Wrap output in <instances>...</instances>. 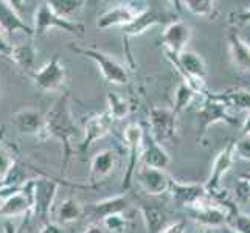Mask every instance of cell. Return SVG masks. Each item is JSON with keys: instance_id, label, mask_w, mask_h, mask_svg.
Wrapping results in <instances>:
<instances>
[{"instance_id": "7402d4cb", "label": "cell", "mask_w": 250, "mask_h": 233, "mask_svg": "<svg viewBox=\"0 0 250 233\" xmlns=\"http://www.w3.org/2000/svg\"><path fill=\"white\" fill-rule=\"evenodd\" d=\"M13 122L14 126L22 134L27 135H41L42 127H44V117L34 109H22L19 112H16Z\"/></svg>"}, {"instance_id": "cb8c5ba5", "label": "cell", "mask_w": 250, "mask_h": 233, "mask_svg": "<svg viewBox=\"0 0 250 233\" xmlns=\"http://www.w3.org/2000/svg\"><path fill=\"white\" fill-rule=\"evenodd\" d=\"M227 42L233 65H236L239 70L250 72V45L238 33H230Z\"/></svg>"}, {"instance_id": "b9f144b4", "label": "cell", "mask_w": 250, "mask_h": 233, "mask_svg": "<svg viewBox=\"0 0 250 233\" xmlns=\"http://www.w3.org/2000/svg\"><path fill=\"white\" fill-rule=\"evenodd\" d=\"M39 233H62L61 227L58 226L55 222H47V224H42V229Z\"/></svg>"}, {"instance_id": "7bdbcfd3", "label": "cell", "mask_w": 250, "mask_h": 233, "mask_svg": "<svg viewBox=\"0 0 250 233\" xmlns=\"http://www.w3.org/2000/svg\"><path fill=\"white\" fill-rule=\"evenodd\" d=\"M241 134H243V135H250V112H249V115L244 118L243 125H241Z\"/></svg>"}, {"instance_id": "ee69618b", "label": "cell", "mask_w": 250, "mask_h": 233, "mask_svg": "<svg viewBox=\"0 0 250 233\" xmlns=\"http://www.w3.org/2000/svg\"><path fill=\"white\" fill-rule=\"evenodd\" d=\"M241 177H244V179H247V180H249V182H250V172H246V174H243V176H241Z\"/></svg>"}, {"instance_id": "44dd1931", "label": "cell", "mask_w": 250, "mask_h": 233, "mask_svg": "<svg viewBox=\"0 0 250 233\" xmlns=\"http://www.w3.org/2000/svg\"><path fill=\"white\" fill-rule=\"evenodd\" d=\"M117 167V152L112 149L100 151L90 162L89 182L92 185L100 184L103 179H106Z\"/></svg>"}, {"instance_id": "7a4b0ae2", "label": "cell", "mask_w": 250, "mask_h": 233, "mask_svg": "<svg viewBox=\"0 0 250 233\" xmlns=\"http://www.w3.org/2000/svg\"><path fill=\"white\" fill-rule=\"evenodd\" d=\"M197 126L201 129L199 140H202L208 129L216 123H227L231 126L238 125V120L230 114L229 107L213 93H205V100L196 110Z\"/></svg>"}, {"instance_id": "60d3db41", "label": "cell", "mask_w": 250, "mask_h": 233, "mask_svg": "<svg viewBox=\"0 0 250 233\" xmlns=\"http://www.w3.org/2000/svg\"><path fill=\"white\" fill-rule=\"evenodd\" d=\"M83 233H107V232L104 227H103L101 222H90L89 226L84 229Z\"/></svg>"}, {"instance_id": "9a60e30c", "label": "cell", "mask_w": 250, "mask_h": 233, "mask_svg": "<svg viewBox=\"0 0 250 233\" xmlns=\"http://www.w3.org/2000/svg\"><path fill=\"white\" fill-rule=\"evenodd\" d=\"M191 218L205 227H222L227 222V210L211 197L191 209Z\"/></svg>"}, {"instance_id": "5b68a950", "label": "cell", "mask_w": 250, "mask_h": 233, "mask_svg": "<svg viewBox=\"0 0 250 233\" xmlns=\"http://www.w3.org/2000/svg\"><path fill=\"white\" fill-rule=\"evenodd\" d=\"M51 28H59L62 31H67L75 36H84V25L75 22V21H65L62 17L56 16L47 2L41 3L38 6L36 13H34V23H33V31L34 36H44V34Z\"/></svg>"}, {"instance_id": "d590c367", "label": "cell", "mask_w": 250, "mask_h": 233, "mask_svg": "<svg viewBox=\"0 0 250 233\" xmlns=\"http://www.w3.org/2000/svg\"><path fill=\"white\" fill-rule=\"evenodd\" d=\"M235 194L241 202H250V182L244 177H239L235 187Z\"/></svg>"}, {"instance_id": "30bf717a", "label": "cell", "mask_w": 250, "mask_h": 233, "mask_svg": "<svg viewBox=\"0 0 250 233\" xmlns=\"http://www.w3.org/2000/svg\"><path fill=\"white\" fill-rule=\"evenodd\" d=\"M36 87L44 92H55L62 87L65 81V67L59 63V58L53 56L48 63L31 73Z\"/></svg>"}, {"instance_id": "74e56055", "label": "cell", "mask_w": 250, "mask_h": 233, "mask_svg": "<svg viewBox=\"0 0 250 233\" xmlns=\"http://www.w3.org/2000/svg\"><path fill=\"white\" fill-rule=\"evenodd\" d=\"M230 22L233 25H246L250 23V6L246 8L243 11H238V13H231L230 14Z\"/></svg>"}, {"instance_id": "8992f818", "label": "cell", "mask_w": 250, "mask_h": 233, "mask_svg": "<svg viewBox=\"0 0 250 233\" xmlns=\"http://www.w3.org/2000/svg\"><path fill=\"white\" fill-rule=\"evenodd\" d=\"M70 48L84 55L85 58H89L90 61L97 64L103 78H104L107 83L117 84V85H125L129 83L127 70L120 63H117L112 56L103 53L100 50H95V48H83V47H75V45H70Z\"/></svg>"}, {"instance_id": "ab89813d", "label": "cell", "mask_w": 250, "mask_h": 233, "mask_svg": "<svg viewBox=\"0 0 250 233\" xmlns=\"http://www.w3.org/2000/svg\"><path fill=\"white\" fill-rule=\"evenodd\" d=\"M11 50H13V45H11L10 42H8L6 39H5V36H3L2 30H0V55H2V56H5V58H8V59H10Z\"/></svg>"}, {"instance_id": "7c38bea8", "label": "cell", "mask_w": 250, "mask_h": 233, "mask_svg": "<svg viewBox=\"0 0 250 233\" xmlns=\"http://www.w3.org/2000/svg\"><path fill=\"white\" fill-rule=\"evenodd\" d=\"M169 17H171L169 14L159 10V8H154V6L143 8V10L134 17V21L131 23H127L126 27L122 28V33H123V36L126 39L140 36V34H143L146 30H149L151 27H154V25L168 22Z\"/></svg>"}, {"instance_id": "e0dca14e", "label": "cell", "mask_w": 250, "mask_h": 233, "mask_svg": "<svg viewBox=\"0 0 250 233\" xmlns=\"http://www.w3.org/2000/svg\"><path fill=\"white\" fill-rule=\"evenodd\" d=\"M137 179H139V184L142 185V188L151 196H162L168 193L171 184V177L165 171L148 168L145 165L137 171Z\"/></svg>"}, {"instance_id": "484cf974", "label": "cell", "mask_w": 250, "mask_h": 233, "mask_svg": "<svg viewBox=\"0 0 250 233\" xmlns=\"http://www.w3.org/2000/svg\"><path fill=\"white\" fill-rule=\"evenodd\" d=\"M216 97L226 105L229 109L235 107L238 110H249L250 112V90L236 87V89H229L226 92L214 93Z\"/></svg>"}, {"instance_id": "e575fe53", "label": "cell", "mask_w": 250, "mask_h": 233, "mask_svg": "<svg viewBox=\"0 0 250 233\" xmlns=\"http://www.w3.org/2000/svg\"><path fill=\"white\" fill-rule=\"evenodd\" d=\"M235 154L239 159L250 162V135H243L239 140H235Z\"/></svg>"}, {"instance_id": "6da1fadb", "label": "cell", "mask_w": 250, "mask_h": 233, "mask_svg": "<svg viewBox=\"0 0 250 233\" xmlns=\"http://www.w3.org/2000/svg\"><path fill=\"white\" fill-rule=\"evenodd\" d=\"M75 132H76V123L70 109V95L62 93L45 114L44 127H42V132L39 137H42V139H56L61 142L62 155H64V163H62L64 169H67L68 162H70L73 155L72 139Z\"/></svg>"}, {"instance_id": "f6af8a7d", "label": "cell", "mask_w": 250, "mask_h": 233, "mask_svg": "<svg viewBox=\"0 0 250 233\" xmlns=\"http://www.w3.org/2000/svg\"><path fill=\"white\" fill-rule=\"evenodd\" d=\"M5 191V190H2V187H0V196H2V193Z\"/></svg>"}, {"instance_id": "4dcf8cb0", "label": "cell", "mask_w": 250, "mask_h": 233, "mask_svg": "<svg viewBox=\"0 0 250 233\" xmlns=\"http://www.w3.org/2000/svg\"><path fill=\"white\" fill-rule=\"evenodd\" d=\"M196 95H199V93H197L189 84L182 81L177 85V89L174 92V103H172V107H171V110L174 112L176 117H179L189 105H191L196 98Z\"/></svg>"}, {"instance_id": "2e32d148", "label": "cell", "mask_w": 250, "mask_h": 233, "mask_svg": "<svg viewBox=\"0 0 250 233\" xmlns=\"http://www.w3.org/2000/svg\"><path fill=\"white\" fill-rule=\"evenodd\" d=\"M143 8H135L131 3H120L110 8L106 13H103L97 21V28L100 30H109L112 27L123 28L127 23L134 21V17L139 14Z\"/></svg>"}, {"instance_id": "ac0fdd59", "label": "cell", "mask_w": 250, "mask_h": 233, "mask_svg": "<svg viewBox=\"0 0 250 233\" xmlns=\"http://www.w3.org/2000/svg\"><path fill=\"white\" fill-rule=\"evenodd\" d=\"M0 30L8 34L21 31L30 38L34 36L33 27L25 23L19 11L16 10L14 2H5V0H0Z\"/></svg>"}, {"instance_id": "5bb4252c", "label": "cell", "mask_w": 250, "mask_h": 233, "mask_svg": "<svg viewBox=\"0 0 250 233\" xmlns=\"http://www.w3.org/2000/svg\"><path fill=\"white\" fill-rule=\"evenodd\" d=\"M31 212V180L0 201V216L14 218Z\"/></svg>"}, {"instance_id": "f35d334b", "label": "cell", "mask_w": 250, "mask_h": 233, "mask_svg": "<svg viewBox=\"0 0 250 233\" xmlns=\"http://www.w3.org/2000/svg\"><path fill=\"white\" fill-rule=\"evenodd\" d=\"M185 230H187V221L180 219V221H176L172 224H168V226L160 233H185Z\"/></svg>"}, {"instance_id": "d6a6232c", "label": "cell", "mask_w": 250, "mask_h": 233, "mask_svg": "<svg viewBox=\"0 0 250 233\" xmlns=\"http://www.w3.org/2000/svg\"><path fill=\"white\" fill-rule=\"evenodd\" d=\"M180 5H184L185 10L191 14L205 17V19H211L216 11V3L213 0H184Z\"/></svg>"}, {"instance_id": "ba28073f", "label": "cell", "mask_w": 250, "mask_h": 233, "mask_svg": "<svg viewBox=\"0 0 250 233\" xmlns=\"http://www.w3.org/2000/svg\"><path fill=\"white\" fill-rule=\"evenodd\" d=\"M151 135L157 143L174 142L177 137V117L167 107H151L148 112Z\"/></svg>"}, {"instance_id": "3957f363", "label": "cell", "mask_w": 250, "mask_h": 233, "mask_svg": "<svg viewBox=\"0 0 250 233\" xmlns=\"http://www.w3.org/2000/svg\"><path fill=\"white\" fill-rule=\"evenodd\" d=\"M59 184L53 179H34L31 180V212L42 224L50 222Z\"/></svg>"}, {"instance_id": "d4e9b609", "label": "cell", "mask_w": 250, "mask_h": 233, "mask_svg": "<svg viewBox=\"0 0 250 233\" xmlns=\"http://www.w3.org/2000/svg\"><path fill=\"white\" fill-rule=\"evenodd\" d=\"M140 213L146 227V233H160L168 224V213L157 205H143Z\"/></svg>"}, {"instance_id": "603a6c76", "label": "cell", "mask_w": 250, "mask_h": 233, "mask_svg": "<svg viewBox=\"0 0 250 233\" xmlns=\"http://www.w3.org/2000/svg\"><path fill=\"white\" fill-rule=\"evenodd\" d=\"M127 205H129V201H127V197L123 194L109 197V199L93 204L92 210H90L93 222H101L107 216H112V214H122L127 209Z\"/></svg>"}, {"instance_id": "f1b7e54d", "label": "cell", "mask_w": 250, "mask_h": 233, "mask_svg": "<svg viewBox=\"0 0 250 233\" xmlns=\"http://www.w3.org/2000/svg\"><path fill=\"white\" fill-rule=\"evenodd\" d=\"M47 3L56 16L65 21H72L75 16L83 11L85 0H50Z\"/></svg>"}, {"instance_id": "277c9868", "label": "cell", "mask_w": 250, "mask_h": 233, "mask_svg": "<svg viewBox=\"0 0 250 233\" xmlns=\"http://www.w3.org/2000/svg\"><path fill=\"white\" fill-rule=\"evenodd\" d=\"M171 59L174 63L177 72L182 75L184 83L191 85L197 93L205 95L204 80L207 76V65L204 63V59L197 53H194V51L189 50H185L177 58H171Z\"/></svg>"}, {"instance_id": "8d00e7d4", "label": "cell", "mask_w": 250, "mask_h": 233, "mask_svg": "<svg viewBox=\"0 0 250 233\" xmlns=\"http://www.w3.org/2000/svg\"><path fill=\"white\" fill-rule=\"evenodd\" d=\"M13 165H14V160L10 157V154L3 148H0V182L6 177V174L13 168Z\"/></svg>"}, {"instance_id": "f546056e", "label": "cell", "mask_w": 250, "mask_h": 233, "mask_svg": "<svg viewBox=\"0 0 250 233\" xmlns=\"http://www.w3.org/2000/svg\"><path fill=\"white\" fill-rule=\"evenodd\" d=\"M83 214V207L81 204L73 199V197H67L61 202V205L58 207L56 212V221L58 224H62V226H67V224H72L75 221H78Z\"/></svg>"}, {"instance_id": "52a82bcc", "label": "cell", "mask_w": 250, "mask_h": 233, "mask_svg": "<svg viewBox=\"0 0 250 233\" xmlns=\"http://www.w3.org/2000/svg\"><path fill=\"white\" fill-rule=\"evenodd\" d=\"M235 140H230L224 148L219 151V154L216 155V159L213 162V167H211V172H210V177L207 180V184L204 185L207 193L214 201H219L224 197L222 194V179L224 176L227 174V171L231 168L235 162Z\"/></svg>"}, {"instance_id": "ffe728a7", "label": "cell", "mask_w": 250, "mask_h": 233, "mask_svg": "<svg viewBox=\"0 0 250 233\" xmlns=\"http://www.w3.org/2000/svg\"><path fill=\"white\" fill-rule=\"evenodd\" d=\"M112 123H114V120L110 118L107 112H103V114L92 117L84 127V139L80 143V151L85 152L95 142L103 139L109 132Z\"/></svg>"}, {"instance_id": "9c48e42d", "label": "cell", "mask_w": 250, "mask_h": 233, "mask_svg": "<svg viewBox=\"0 0 250 233\" xmlns=\"http://www.w3.org/2000/svg\"><path fill=\"white\" fill-rule=\"evenodd\" d=\"M123 139L126 143V148L129 152V162H127V169L123 177V188L127 190L131 187L132 174L135 172V168L139 165V160L142 159L143 152V142H145V131L139 123H129L125 127Z\"/></svg>"}, {"instance_id": "d6986e66", "label": "cell", "mask_w": 250, "mask_h": 233, "mask_svg": "<svg viewBox=\"0 0 250 233\" xmlns=\"http://www.w3.org/2000/svg\"><path fill=\"white\" fill-rule=\"evenodd\" d=\"M142 162L145 167L154 168V169H162L165 171L169 163L171 157L160 143H157L152 139V135L145 132V142H143V152H142Z\"/></svg>"}, {"instance_id": "4fadbf2b", "label": "cell", "mask_w": 250, "mask_h": 233, "mask_svg": "<svg viewBox=\"0 0 250 233\" xmlns=\"http://www.w3.org/2000/svg\"><path fill=\"white\" fill-rule=\"evenodd\" d=\"M168 193H171L172 201L176 204L185 205L189 210L194 209L197 205H201L204 201H207L210 197L204 185L182 184V182H177V180H172V179H171Z\"/></svg>"}, {"instance_id": "4316f807", "label": "cell", "mask_w": 250, "mask_h": 233, "mask_svg": "<svg viewBox=\"0 0 250 233\" xmlns=\"http://www.w3.org/2000/svg\"><path fill=\"white\" fill-rule=\"evenodd\" d=\"M10 59L22 70L33 73L34 61H36V48L31 44H23V45H13Z\"/></svg>"}, {"instance_id": "1f68e13d", "label": "cell", "mask_w": 250, "mask_h": 233, "mask_svg": "<svg viewBox=\"0 0 250 233\" xmlns=\"http://www.w3.org/2000/svg\"><path fill=\"white\" fill-rule=\"evenodd\" d=\"M107 114L110 115V118L114 120H123L129 115L131 112V106H129L127 100H125L122 95H118L115 92H109L107 93Z\"/></svg>"}, {"instance_id": "836d02e7", "label": "cell", "mask_w": 250, "mask_h": 233, "mask_svg": "<svg viewBox=\"0 0 250 233\" xmlns=\"http://www.w3.org/2000/svg\"><path fill=\"white\" fill-rule=\"evenodd\" d=\"M101 224L107 233H123L126 229V219L123 218V214H112V216L103 219Z\"/></svg>"}, {"instance_id": "83f0119b", "label": "cell", "mask_w": 250, "mask_h": 233, "mask_svg": "<svg viewBox=\"0 0 250 233\" xmlns=\"http://www.w3.org/2000/svg\"><path fill=\"white\" fill-rule=\"evenodd\" d=\"M222 205L227 210V222L229 226L235 233H250V214L238 210L233 204L224 201Z\"/></svg>"}, {"instance_id": "8fae6325", "label": "cell", "mask_w": 250, "mask_h": 233, "mask_svg": "<svg viewBox=\"0 0 250 233\" xmlns=\"http://www.w3.org/2000/svg\"><path fill=\"white\" fill-rule=\"evenodd\" d=\"M189 39H191V27L182 21H171L163 30L160 41L167 48L169 58H177L185 51Z\"/></svg>"}]
</instances>
